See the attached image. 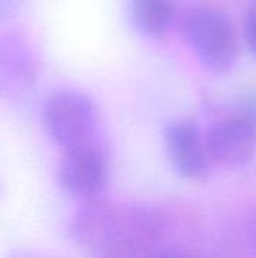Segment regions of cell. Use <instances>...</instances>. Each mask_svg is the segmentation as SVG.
I'll use <instances>...</instances> for the list:
<instances>
[{"label": "cell", "instance_id": "6", "mask_svg": "<svg viewBox=\"0 0 256 258\" xmlns=\"http://www.w3.org/2000/svg\"><path fill=\"white\" fill-rule=\"evenodd\" d=\"M118 219V204L89 200L75 213L71 222V237L83 249L91 254L109 257L115 242Z\"/></svg>", "mask_w": 256, "mask_h": 258}, {"label": "cell", "instance_id": "10", "mask_svg": "<svg viewBox=\"0 0 256 258\" xmlns=\"http://www.w3.org/2000/svg\"><path fill=\"white\" fill-rule=\"evenodd\" d=\"M244 39L250 50V53L256 57V3L247 11L244 20Z\"/></svg>", "mask_w": 256, "mask_h": 258}, {"label": "cell", "instance_id": "1", "mask_svg": "<svg viewBox=\"0 0 256 258\" xmlns=\"http://www.w3.org/2000/svg\"><path fill=\"white\" fill-rule=\"evenodd\" d=\"M178 29L199 62L213 74L231 71L238 59V36L226 15L211 8H192Z\"/></svg>", "mask_w": 256, "mask_h": 258}, {"label": "cell", "instance_id": "2", "mask_svg": "<svg viewBox=\"0 0 256 258\" xmlns=\"http://www.w3.org/2000/svg\"><path fill=\"white\" fill-rule=\"evenodd\" d=\"M42 113L50 138L60 148L68 150L92 141L98 113L86 94L72 89L57 91L48 97Z\"/></svg>", "mask_w": 256, "mask_h": 258}, {"label": "cell", "instance_id": "9", "mask_svg": "<svg viewBox=\"0 0 256 258\" xmlns=\"http://www.w3.org/2000/svg\"><path fill=\"white\" fill-rule=\"evenodd\" d=\"M235 115L241 116L243 119L256 127V88L247 89L240 95L237 101Z\"/></svg>", "mask_w": 256, "mask_h": 258}, {"label": "cell", "instance_id": "4", "mask_svg": "<svg viewBox=\"0 0 256 258\" xmlns=\"http://www.w3.org/2000/svg\"><path fill=\"white\" fill-rule=\"evenodd\" d=\"M164 145L174 171L186 180H201L210 172L211 159L205 136L192 118H180L164 128Z\"/></svg>", "mask_w": 256, "mask_h": 258}, {"label": "cell", "instance_id": "8", "mask_svg": "<svg viewBox=\"0 0 256 258\" xmlns=\"http://www.w3.org/2000/svg\"><path fill=\"white\" fill-rule=\"evenodd\" d=\"M128 14L139 33L158 39L170 29L177 5L174 0H128Z\"/></svg>", "mask_w": 256, "mask_h": 258}, {"label": "cell", "instance_id": "5", "mask_svg": "<svg viewBox=\"0 0 256 258\" xmlns=\"http://www.w3.org/2000/svg\"><path fill=\"white\" fill-rule=\"evenodd\" d=\"M205 141L211 163L226 169L243 168L256 156V127L235 113L213 122Z\"/></svg>", "mask_w": 256, "mask_h": 258}, {"label": "cell", "instance_id": "11", "mask_svg": "<svg viewBox=\"0 0 256 258\" xmlns=\"http://www.w3.org/2000/svg\"><path fill=\"white\" fill-rule=\"evenodd\" d=\"M24 0H0V26L14 18L20 12Z\"/></svg>", "mask_w": 256, "mask_h": 258}, {"label": "cell", "instance_id": "7", "mask_svg": "<svg viewBox=\"0 0 256 258\" xmlns=\"http://www.w3.org/2000/svg\"><path fill=\"white\" fill-rule=\"evenodd\" d=\"M17 38H0V92L18 94L33 82L35 67L26 45Z\"/></svg>", "mask_w": 256, "mask_h": 258}, {"label": "cell", "instance_id": "3", "mask_svg": "<svg viewBox=\"0 0 256 258\" xmlns=\"http://www.w3.org/2000/svg\"><path fill=\"white\" fill-rule=\"evenodd\" d=\"M107 159L92 141L65 150L59 165V183L69 197L83 201L98 198L107 184Z\"/></svg>", "mask_w": 256, "mask_h": 258}, {"label": "cell", "instance_id": "12", "mask_svg": "<svg viewBox=\"0 0 256 258\" xmlns=\"http://www.w3.org/2000/svg\"><path fill=\"white\" fill-rule=\"evenodd\" d=\"M244 233H246V240H247L249 248L256 254V207L247 216V221L244 225Z\"/></svg>", "mask_w": 256, "mask_h": 258}]
</instances>
